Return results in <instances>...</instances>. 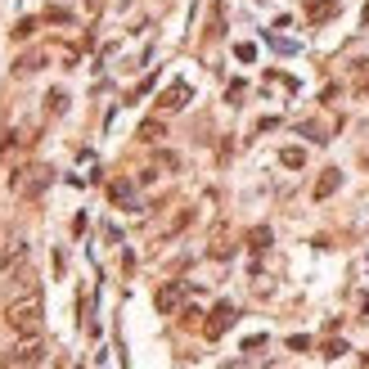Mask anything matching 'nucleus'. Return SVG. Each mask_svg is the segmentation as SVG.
<instances>
[{
	"instance_id": "20",
	"label": "nucleus",
	"mask_w": 369,
	"mask_h": 369,
	"mask_svg": "<svg viewBox=\"0 0 369 369\" xmlns=\"http://www.w3.org/2000/svg\"><path fill=\"white\" fill-rule=\"evenodd\" d=\"M131 194H136V189H131V181H117V185H113V198H117V203H131Z\"/></svg>"
},
{
	"instance_id": "21",
	"label": "nucleus",
	"mask_w": 369,
	"mask_h": 369,
	"mask_svg": "<svg viewBox=\"0 0 369 369\" xmlns=\"http://www.w3.org/2000/svg\"><path fill=\"white\" fill-rule=\"evenodd\" d=\"M352 95H361V99H369V68H361V77H356Z\"/></svg>"
},
{
	"instance_id": "9",
	"label": "nucleus",
	"mask_w": 369,
	"mask_h": 369,
	"mask_svg": "<svg viewBox=\"0 0 369 369\" xmlns=\"http://www.w3.org/2000/svg\"><path fill=\"white\" fill-rule=\"evenodd\" d=\"M338 189H343V172H338V167H325V172H320V181H315V189H311V194H315L320 203H325V198H334Z\"/></svg>"
},
{
	"instance_id": "19",
	"label": "nucleus",
	"mask_w": 369,
	"mask_h": 369,
	"mask_svg": "<svg viewBox=\"0 0 369 369\" xmlns=\"http://www.w3.org/2000/svg\"><path fill=\"white\" fill-rule=\"evenodd\" d=\"M279 163H284V167H293V172H297V167L306 163V149H284V154H279Z\"/></svg>"
},
{
	"instance_id": "5",
	"label": "nucleus",
	"mask_w": 369,
	"mask_h": 369,
	"mask_svg": "<svg viewBox=\"0 0 369 369\" xmlns=\"http://www.w3.org/2000/svg\"><path fill=\"white\" fill-rule=\"evenodd\" d=\"M14 361L23 365V369H36V365H41V334H23V338H18Z\"/></svg>"
},
{
	"instance_id": "23",
	"label": "nucleus",
	"mask_w": 369,
	"mask_h": 369,
	"mask_svg": "<svg viewBox=\"0 0 369 369\" xmlns=\"http://www.w3.org/2000/svg\"><path fill=\"white\" fill-rule=\"evenodd\" d=\"M361 23H365V27H369V5H365V14H361Z\"/></svg>"
},
{
	"instance_id": "6",
	"label": "nucleus",
	"mask_w": 369,
	"mask_h": 369,
	"mask_svg": "<svg viewBox=\"0 0 369 369\" xmlns=\"http://www.w3.org/2000/svg\"><path fill=\"white\" fill-rule=\"evenodd\" d=\"M185 293H189V284H185V279H172V284H163V288H158V311H167V315H172V311L185 302Z\"/></svg>"
},
{
	"instance_id": "18",
	"label": "nucleus",
	"mask_w": 369,
	"mask_h": 369,
	"mask_svg": "<svg viewBox=\"0 0 369 369\" xmlns=\"http://www.w3.org/2000/svg\"><path fill=\"white\" fill-rule=\"evenodd\" d=\"M45 108H50V113H68V90H50V95H45Z\"/></svg>"
},
{
	"instance_id": "22",
	"label": "nucleus",
	"mask_w": 369,
	"mask_h": 369,
	"mask_svg": "<svg viewBox=\"0 0 369 369\" xmlns=\"http://www.w3.org/2000/svg\"><path fill=\"white\" fill-rule=\"evenodd\" d=\"M45 18H50V23H72V14H68V9H59V5L45 9Z\"/></svg>"
},
{
	"instance_id": "15",
	"label": "nucleus",
	"mask_w": 369,
	"mask_h": 369,
	"mask_svg": "<svg viewBox=\"0 0 369 369\" xmlns=\"http://www.w3.org/2000/svg\"><path fill=\"white\" fill-rule=\"evenodd\" d=\"M207 252H212L216 261H225V257H230V252H234V248H230V234H225V225H221V230L212 234V248H207Z\"/></svg>"
},
{
	"instance_id": "13",
	"label": "nucleus",
	"mask_w": 369,
	"mask_h": 369,
	"mask_svg": "<svg viewBox=\"0 0 369 369\" xmlns=\"http://www.w3.org/2000/svg\"><path fill=\"white\" fill-rule=\"evenodd\" d=\"M270 239H275V234H270V225H252V230H248V248L252 252H266Z\"/></svg>"
},
{
	"instance_id": "7",
	"label": "nucleus",
	"mask_w": 369,
	"mask_h": 369,
	"mask_svg": "<svg viewBox=\"0 0 369 369\" xmlns=\"http://www.w3.org/2000/svg\"><path fill=\"white\" fill-rule=\"evenodd\" d=\"M338 126H343V117H320V122H306V126H302V136L315 140V145H329V136H334Z\"/></svg>"
},
{
	"instance_id": "16",
	"label": "nucleus",
	"mask_w": 369,
	"mask_h": 369,
	"mask_svg": "<svg viewBox=\"0 0 369 369\" xmlns=\"http://www.w3.org/2000/svg\"><path fill=\"white\" fill-rule=\"evenodd\" d=\"M163 136H167V126L158 117H149L145 126H140V140H145V145H154V140H163Z\"/></svg>"
},
{
	"instance_id": "14",
	"label": "nucleus",
	"mask_w": 369,
	"mask_h": 369,
	"mask_svg": "<svg viewBox=\"0 0 369 369\" xmlns=\"http://www.w3.org/2000/svg\"><path fill=\"white\" fill-rule=\"evenodd\" d=\"M225 36V5H212V18H207V41H221Z\"/></svg>"
},
{
	"instance_id": "2",
	"label": "nucleus",
	"mask_w": 369,
	"mask_h": 369,
	"mask_svg": "<svg viewBox=\"0 0 369 369\" xmlns=\"http://www.w3.org/2000/svg\"><path fill=\"white\" fill-rule=\"evenodd\" d=\"M54 181V172L50 167H27V172H14L9 176V189H14L18 198H36V194H45Z\"/></svg>"
},
{
	"instance_id": "1",
	"label": "nucleus",
	"mask_w": 369,
	"mask_h": 369,
	"mask_svg": "<svg viewBox=\"0 0 369 369\" xmlns=\"http://www.w3.org/2000/svg\"><path fill=\"white\" fill-rule=\"evenodd\" d=\"M5 320H9V329H14L18 338H23V334H41V320H45L41 288L14 293V297H9V306H5Z\"/></svg>"
},
{
	"instance_id": "10",
	"label": "nucleus",
	"mask_w": 369,
	"mask_h": 369,
	"mask_svg": "<svg viewBox=\"0 0 369 369\" xmlns=\"http://www.w3.org/2000/svg\"><path fill=\"white\" fill-rule=\"evenodd\" d=\"M18 261H27V239H9L5 252H0V270H14Z\"/></svg>"
},
{
	"instance_id": "3",
	"label": "nucleus",
	"mask_w": 369,
	"mask_h": 369,
	"mask_svg": "<svg viewBox=\"0 0 369 369\" xmlns=\"http://www.w3.org/2000/svg\"><path fill=\"white\" fill-rule=\"evenodd\" d=\"M189 99H194V86H189V81H172V86L158 95V108H163V113H181Z\"/></svg>"
},
{
	"instance_id": "17",
	"label": "nucleus",
	"mask_w": 369,
	"mask_h": 369,
	"mask_svg": "<svg viewBox=\"0 0 369 369\" xmlns=\"http://www.w3.org/2000/svg\"><path fill=\"white\" fill-rule=\"evenodd\" d=\"M36 36V18H18L14 23V41H32Z\"/></svg>"
},
{
	"instance_id": "4",
	"label": "nucleus",
	"mask_w": 369,
	"mask_h": 369,
	"mask_svg": "<svg viewBox=\"0 0 369 369\" xmlns=\"http://www.w3.org/2000/svg\"><path fill=\"white\" fill-rule=\"evenodd\" d=\"M234 315H239V311H234L230 302H216V311L207 315V325H203V338H212V343H216V338H221L225 329L234 325Z\"/></svg>"
},
{
	"instance_id": "8",
	"label": "nucleus",
	"mask_w": 369,
	"mask_h": 369,
	"mask_svg": "<svg viewBox=\"0 0 369 369\" xmlns=\"http://www.w3.org/2000/svg\"><path fill=\"white\" fill-rule=\"evenodd\" d=\"M338 9H343V0H306V23H329V18H338Z\"/></svg>"
},
{
	"instance_id": "24",
	"label": "nucleus",
	"mask_w": 369,
	"mask_h": 369,
	"mask_svg": "<svg viewBox=\"0 0 369 369\" xmlns=\"http://www.w3.org/2000/svg\"><path fill=\"white\" fill-rule=\"evenodd\" d=\"M0 369H5V352H0Z\"/></svg>"
},
{
	"instance_id": "11",
	"label": "nucleus",
	"mask_w": 369,
	"mask_h": 369,
	"mask_svg": "<svg viewBox=\"0 0 369 369\" xmlns=\"http://www.w3.org/2000/svg\"><path fill=\"white\" fill-rule=\"evenodd\" d=\"M45 59H50L45 50H27V54H18V59H14V72H18V77H27V72H36Z\"/></svg>"
},
{
	"instance_id": "12",
	"label": "nucleus",
	"mask_w": 369,
	"mask_h": 369,
	"mask_svg": "<svg viewBox=\"0 0 369 369\" xmlns=\"http://www.w3.org/2000/svg\"><path fill=\"white\" fill-rule=\"evenodd\" d=\"M189 221H194V212H189V207H181V212H176V216H172V221H167V230H163V243H172V239H176V234H181V230H185V225H189Z\"/></svg>"
}]
</instances>
